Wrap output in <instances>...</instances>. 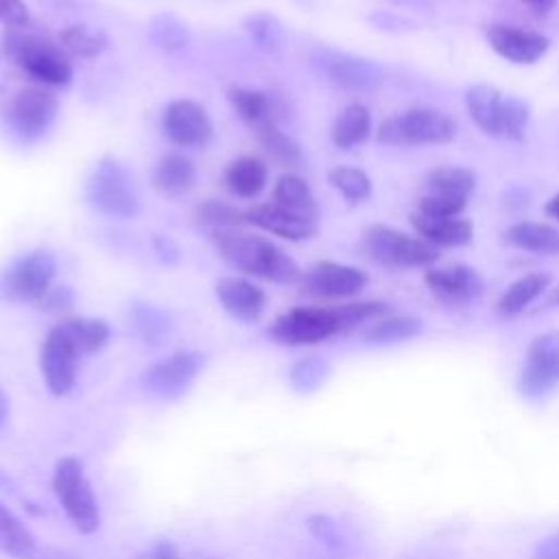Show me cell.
Returning <instances> with one entry per match:
<instances>
[{
    "mask_svg": "<svg viewBox=\"0 0 559 559\" xmlns=\"http://www.w3.org/2000/svg\"><path fill=\"white\" fill-rule=\"evenodd\" d=\"M218 253L238 271L264 277L277 284L299 282L304 271L275 242L264 236L245 234L240 229L212 234Z\"/></svg>",
    "mask_w": 559,
    "mask_h": 559,
    "instance_id": "obj_1",
    "label": "cell"
},
{
    "mask_svg": "<svg viewBox=\"0 0 559 559\" xmlns=\"http://www.w3.org/2000/svg\"><path fill=\"white\" fill-rule=\"evenodd\" d=\"M85 199L92 210L109 218H133L142 210L133 173L111 155L96 162L85 186Z\"/></svg>",
    "mask_w": 559,
    "mask_h": 559,
    "instance_id": "obj_2",
    "label": "cell"
},
{
    "mask_svg": "<svg viewBox=\"0 0 559 559\" xmlns=\"http://www.w3.org/2000/svg\"><path fill=\"white\" fill-rule=\"evenodd\" d=\"M2 48L26 74L41 81L44 85L66 87L72 83V63L63 48L50 39L28 33L24 26L7 28L2 35Z\"/></svg>",
    "mask_w": 559,
    "mask_h": 559,
    "instance_id": "obj_3",
    "label": "cell"
},
{
    "mask_svg": "<svg viewBox=\"0 0 559 559\" xmlns=\"http://www.w3.org/2000/svg\"><path fill=\"white\" fill-rule=\"evenodd\" d=\"M52 491L79 533H94L100 526V509L83 463L76 456H63L55 465Z\"/></svg>",
    "mask_w": 559,
    "mask_h": 559,
    "instance_id": "obj_4",
    "label": "cell"
},
{
    "mask_svg": "<svg viewBox=\"0 0 559 559\" xmlns=\"http://www.w3.org/2000/svg\"><path fill=\"white\" fill-rule=\"evenodd\" d=\"M360 249L369 260L389 269H419L439 260L435 245L386 225L367 227L360 240Z\"/></svg>",
    "mask_w": 559,
    "mask_h": 559,
    "instance_id": "obj_5",
    "label": "cell"
},
{
    "mask_svg": "<svg viewBox=\"0 0 559 559\" xmlns=\"http://www.w3.org/2000/svg\"><path fill=\"white\" fill-rule=\"evenodd\" d=\"M55 275L57 258L46 249H33L0 273V297L9 304H39L52 288Z\"/></svg>",
    "mask_w": 559,
    "mask_h": 559,
    "instance_id": "obj_6",
    "label": "cell"
},
{
    "mask_svg": "<svg viewBox=\"0 0 559 559\" xmlns=\"http://www.w3.org/2000/svg\"><path fill=\"white\" fill-rule=\"evenodd\" d=\"M345 321L341 308L321 306H299L280 314L269 334L282 345H314L328 341L336 334H345Z\"/></svg>",
    "mask_w": 559,
    "mask_h": 559,
    "instance_id": "obj_7",
    "label": "cell"
},
{
    "mask_svg": "<svg viewBox=\"0 0 559 559\" xmlns=\"http://www.w3.org/2000/svg\"><path fill=\"white\" fill-rule=\"evenodd\" d=\"M454 120L430 107H415L384 120L378 129V140L384 144H445L454 140Z\"/></svg>",
    "mask_w": 559,
    "mask_h": 559,
    "instance_id": "obj_8",
    "label": "cell"
},
{
    "mask_svg": "<svg viewBox=\"0 0 559 559\" xmlns=\"http://www.w3.org/2000/svg\"><path fill=\"white\" fill-rule=\"evenodd\" d=\"M559 386V330H550L531 341L518 378V389L526 400H544Z\"/></svg>",
    "mask_w": 559,
    "mask_h": 559,
    "instance_id": "obj_9",
    "label": "cell"
},
{
    "mask_svg": "<svg viewBox=\"0 0 559 559\" xmlns=\"http://www.w3.org/2000/svg\"><path fill=\"white\" fill-rule=\"evenodd\" d=\"M59 114V100L52 92L44 87H22L15 92L7 107V124L11 131L24 140H39L55 122Z\"/></svg>",
    "mask_w": 559,
    "mask_h": 559,
    "instance_id": "obj_10",
    "label": "cell"
},
{
    "mask_svg": "<svg viewBox=\"0 0 559 559\" xmlns=\"http://www.w3.org/2000/svg\"><path fill=\"white\" fill-rule=\"evenodd\" d=\"M203 362L205 356L201 352H175L164 360L153 362L142 373V386L148 395L157 400H179L190 389L194 378L201 373Z\"/></svg>",
    "mask_w": 559,
    "mask_h": 559,
    "instance_id": "obj_11",
    "label": "cell"
},
{
    "mask_svg": "<svg viewBox=\"0 0 559 559\" xmlns=\"http://www.w3.org/2000/svg\"><path fill=\"white\" fill-rule=\"evenodd\" d=\"M79 356L81 352L76 349L72 338L66 334L61 323L46 334L39 349V369L52 395L61 397L72 391L76 380V369H79Z\"/></svg>",
    "mask_w": 559,
    "mask_h": 559,
    "instance_id": "obj_12",
    "label": "cell"
},
{
    "mask_svg": "<svg viewBox=\"0 0 559 559\" xmlns=\"http://www.w3.org/2000/svg\"><path fill=\"white\" fill-rule=\"evenodd\" d=\"M162 129L175 146H205L214 135V124L203 105L192 98H177L168 103L162 116Z\"/></svg>",
    "mask_w": 559,
    "mask_h": 559,
    "instance_id": "obj_13",
    "label": "cell"
},
{
    "mask_svg": "<svg viewBox=\"0 0 559 559\" xmlns=\"http://www.w3.org/2000/svg\"><path fill=\"white\" fill-rule=\"evenodd\" d=\"M301 290L317 299H345L358 295L367 284V273L338 264L332 260L314 262L308 271L301 275Z\"/></svg>",
    "mask_w": 559,
    "mask_h": 559,
    "instance_id": "obj_14",
    "label": "cell"
},
{
    "mask_svg": "<svg viewBox=\"0 0 559 559\" xmlns=\"http://www.w3.org/2000/svg\"><path fill=\"white\" fill-rule=\"evenodd\" d=\"M312 63L334 85L345 87V90H371L382 81V74L376 63L354 57V55H347V52L319 48L312 55Z\"/></svg>",
    "mask_w": 559,
    "mask_h": 559,
    "instance_id": "obj_15",
    "label": "cell"
},
{
    "mask_svg": "<svg viewBox=\"0 0 559 559\" xmlns=\"http://www.w3.org/2000/svg\"><path fill=\"white\" fill-rule=\"evenodd\" d=\"M487 39L502 59L518 66H531L539 61L550 48V39L546 35L509 24H491Z\"/></svg>",
    "mask_w": 559,
    "mask_h": 559,
    "instance_id": "obj_16",
    "label": "cell"
},
{
    "mask_svg": "<svg viewBox=\"0 0 559 559\" xmlns=\"http://www.w3.org/2000/svg\"><path fill=\"white\" fill-rule=\"evenodd\" d=\"M430 293L448 306H465L483 293L480 275L465 264H454L445 269H428L424 275Z\"/></svg>",
    "mask_w": 559,
    "mask_h": 559,
    "instance_id": "obj_17",
    "label": "cell"
},
{
    "mask_svg": "<svg viewBox=\"0 0 559 559\" xmlns=\"http://www.w3.org/2000/svg\"><path fill=\"white\" fill-rule=\"evenodd\" d=\"M247 223L286 240H306L317 234L314 218L293 214L277 207L275 203H258L247 210Z\"/></svg>",
    "mask_w": 559,
    "mask_h": 559,
    "instance_id": "obj_18",
    "label": "cell"
},
{
    "mask_svg": "<svg viewBox=\"0 0 559 559\" xmlns=\"http://www.w3.org/2000/svg\"><path fill=\"white\" fill-rule=\"evenodd\" d=\"M216 297L221 306L240 321H255L262 317L266 306V295L253 282L236 275L221 277L216 282Z\"/></svg>",
    "mask_w": 559,
    "mask_h": 559,
    "instance_id": "obj_19",
    "label": "cell"
},
{
    "mask_svg": "<svg viewBox=\"0 0 559 559\" xmlns=\"http://www.w3.org/2000/svg\"><path fill=\"white\" fill-rule=\"evenodd\" d=\"M411 225L435 247H465L474 238V225L459 216H432L417 210L411 214Z\"/></svg>",
    "mask_w": 559,
    "mask_h": 559,
    "instance_id": "obj_20",
    "label": "cell"
},
{
    "mask_svg": "<svg viewBox=\"0 0 559 559\" xmlns=\"http://www.w3.org/2000/svg\"><path fill=\"white\" fill-rule=\"evenodd\" d=\"M194 183H197V168L186 155L166 153L155 164L153 186L162 197L181 199L194 188Z\"/></svg>",
    "mask_w": 559,
    "mask_h": 559,
    "instance_id": "obj_21",
    "label": "cell"
},
{
    "mask_svg": "<svg viewBox=\"0 0 559 559\" xmlns=\"http://www.w3.org/2000/svg\"><path fill=\"white\" fill-rule=\"evenodd\" d=\"M504 98L507 96H502L493 85H487V83H480L467 90V96H465L467 111L476 122V127L487 135L500 138Z\"/></svg>",
    "mask_w": 559,
    "mask_h": 559,
    "instance_id": "obj_22",
    "label": "cell"
},
{
    "mask_svg": "<svg viewBox=\"0 0 559 559\" xmlns=\"http://www.w3.org/2000/svg\"><path fill=\"white\" fill-rule=\"evenodd\" d=\"M474 186H476V175L463 166H437L428 170L424 177L426 197L450 199L461 203H467V197L472 194Z\"/></svg>",
    "mask_w": 559,
    "mask_h": 559,
    "instance_id": "obj_23",
    "label": "cell"
},
{
    "mask_svg": "<svg viewBox=\"0 0 559 559\" xmlns=\"http://www.w3.org/2000/svg\"><path fill=\"white\" fill-rule=\"evenodd\" d=\"M269 179V168L262 159L253 155H240L231 159L225 168V186L231 194L240 199L258 197Z\"/></svg>",
    "mask_w": 559,
    "mask_h": 559,
    "instance_id": "obj_24",
    "label": "cell"
},
{
    "mask_svg": "<svg viewBox=\"0 0 559 559\" xmlns=\"http://www.w3.org/2000/svg\"><path fill=\"white\" fill-rule=\"evenodd\" d=\"M550 284L548 273H526L515 280L498 299L496 312L502 319H518Z\"/></svg>",
    "mask_w": 559,
    "mask_h": 559,
    "instance_id": "obj_25",
    "label": "cell"
},
{
    "mask_svg": "<svg viewBox=\"0 0 559 559\" xmlns=\"http://www.w3.org/2000/svg\"><path fill=\"white\" fill-rule=\"evenodd\" d=\"M504 240L511 247L531 251V253H544V255H559V227L546 225V223H515L504 231Z\"/></svg>",
    "mask_w": 559,
    "mask_h": 559,
    "instance_id": "obj_26",
    "label": "cell"
},
{
    "mask_svg": "<svg viewBox=\"0 0 559 559\" xmlns=\"http://www.w3.org/2000/svg\"><path fill=\"white\" fill-rule=\"evenodd\" d=\"M369 133H371V114L360 103L347 105L336 116V120L332 122V129H330L332 142L343 151H349V148L367 142Z\"/></svg>",
    "mask_w": 559,
    "mask_h": 559,
    "instance_id": "obj_27",
    "label": "cell"
},
{
    "mask_svg": "<svg viewBox=\"0 0 559 559\" xmlns=\"http://www.w3.org/2000/svg\"><path fill=\"white\" fill-rule=\"evenodd\" d=\"M0 552L13 559H35L37 539L26 524L0 500Z\"/></svg>",
    "mask_w": 559,
    "mask_h": 559,
    "instance_id": "obj_28",
    "label": "cell"
},
{
    "mask_svg": "<svg viewBox=\"0 0 559 559\" xmlns=\"http://www.w3.org/2000/svg\"><path fill=\"white\" fill-rule=\"evenodd\" d=\"M273 203L282 210H288L293 214L306 216V218H317V201L310 192V186L306 179H301L295 173L282 175L273 183Z\"/></svg>",
    "mask_w": 559,
    "mask_h": 559,
    "instance_id": "obj_29",
    "label": "cell"
},
{
    "mask_svg": "<svg viewBox=\"0 0 559 559\" xmlns=\"http://www.w3.org/2000/svg\"><path fill=\"white\" fill-rule=\"evenodd\" d=\"M129 319L135 334L148 345H159L173 330V317L164 308L148 301H133L129 308Z\"/></svg>",
    "mask_w": 559,
    "mask_h": 559,
    "instance_id": "obj_30",
    "label": "cell"
},
{
    "mask_svg": "<svg viewBox=\"0 0 559 559\" xmlns=\"http://www.w3.org/2000/svg\"><path fill=\"white\" fill-rule=\"evenodd\" d=\"M258 131V140L262 144V148L284 168H301L304 164V153L301 146L288 135L284 133L275 120H266L260 127H255Z\"/></svg>",
    "mask_w": 559,
    "mask_h": 559,
    "instance_id": "obj_31",
    "label": "cell"
},
{
    "mask_svg": "<svg viewBox=\"0 0 559 559\" xmlns=\"http://www.w3.org/2000/svg\"><path fill=\"white\" fill-rule=\"evenodd\" d=\"M61 328L72 338L81 356L100 352L111 338L109 325L103 319H94V317H72L61 321Z\"/></svg>",
    "mask_w": 559,
    "mask_h": 559,
    "instance_id": "obj_32",
    "label": "cell"
},
{
    "mask_svg": "<svg viewBox=\"0 0 559 559\" xmlns=\"http://www.w3.org/2000/svg\"><path fill=\"white\" fill-rule=\"evenodd\" d=\"M424 330L421 321L417 317H384L378 319L373 325H369L362 334V338L371 345H391V343H404L415 336H419Z\"/></svg>",
    "mask_w": 559,
    "mask_h": 559,
    "instance_id": "obj_33",
    "label": "cell"
},
{
    "mask_svg": "<svg viewBox=\"0 0 559 559\" xmlns=\"http://www.w3.org/2000/svg\"><path fill=\"white\" fill-rule=\"evenodd\" d=\"M194 218H197V223L207 227L210 234L240 229L242 225H247V212H242L240 207H236L227 201H218V199L201 201L194 207Z\"/></svg>",
    "mask_w": 559,
    "mask_h": 559,
    "instance_id": "obj_34",
    "label": "cell"
},
{
    "mask_svg": "<svg viewBox=\"0 0 559 559\" xmlns=\"http://www.w3.org/2000/svg\"><path fill=\"white\" fill-rule=\"evenodd\" d=\"M231 107L236 109V114L253 124V127H260L262 122L266 120H275L273 118V100L266 92L262 90H251V87H234L229 90L227 94Z\"/></svg>",
    "mask_w": 559,
    "mask_h": 559,
    "instance_id": "obj_35",
    "label": "cell"
},
{
    "mask_svg": "<svg viewBox=\"0 0 559 559\" xmlns=\"http://www.w3.org/2000/svg\"><path fill=\"white\" fill-rule=\"evenodd\" d=\"M148 37L159 50L173 55L188 46L190 33L179 17H175L170 13H159L148 24Z\"/></svg>",
    "mask_w": 559,
    "mask_h": 559,
    "instance_id": "obj_36",
    "label": "cell"
},
{
    "mask_svg": "<svg viewBox=\"0 0 559 559\" xmlns=\"http://www.w3.org/2000/svg\"><path fill=\"white\" fill-rule=\"evenodd\" d=\"M328 179L347 203H362L373 192L369 175L354 166H334L328 173Z\"/></svg>",
    "mask_w": 559,
    "mask_h": 559,
    "instance_id": "obj_37",
    "label": "cell"
},
{
    "mask_svg": "<svg viewBox=\"0 0 559 559\" xmlns=\"http://www.w3.org/2000/svg\"><path fill=\"white\" fill-rule=\"evenodd\" d=\"M245 28L253 41V46L266 55H275L282 48L284 33L282 24L271 13H253L245 20Z\"/></svg>",
    "mask_w": 559,
    "mask_h": 559,
    "instance_id": "obj_38",
    "label": "cell"
},
{
    "mask_svg": "<svg viewBox=\"0 0 559 559\" xmlns=\"http://www.w3.org/2000/svg\"><path fill=\"white\" fill-rule=\"evenodd\" d=\"M61 48L76 55V57H96L107 48V37L100 31H92L83 24H74L61 31L59 35Z\"/></svg>",
    "mask_w": 559,
    "mask_h": 559,
    "instance_id": "obj_39",
    "label": "cell"
},
{
    "mask_svg": "<svg viewBox=\"0 0 559 559\" xmlns=\"http://www.w3.org/2000/svg\"><path fill=\"white\" fill-rule=\"evenodd\" d=\"M330 373V365L328 360H323L321 356H306V358H299L290 371H288V380H290V386L299 393H310L314 389H319L325 378Z\"/></svg>",
    "mask_w": 559,
    "mask_h": 559,
    "instance_id": "obj_40",
    "label": "cell"
},
{
    "mask_svg": "<svg viewBox=\"0 0 559 559\" xmlns=\"http://www.w3.org/2000/svg\"><path fill=\"white\" fill-rule=\"evenodd\" d=\"M528 107L515 98V96H507L504 98V114H502V129H500V138L513 140V142H522L526 135V127H528Z\"/></svg>",
    "mask_w": 559,
    "mask_h": 559,
    "instance_id": "obj_41",
    "label": "cell"
},
{
    "mask_svg": "<svg viewBox=\"0 0 559 559\" xmlns=\"http://www.w3.org/2000/svg\"><path fill=\"white\" fill-rule=\"evenodd\" d=\"M308 528L328 548L338 550L343 546V535H341V531H338L334 520H330L325 515H310L308 518Z\"/></svg>",
    "mask_w": 559,
    "mask_h": 559,
    "instance_id": "obj_42",
    "label": "cell"
},
{
    "mask_svg": "<svg viewBox=\"0 0 559 559\" xmlns=\"http://www.w3.org/2000/svg\"><path fill=\"white\" fill-rule=\"evenodd\" d=\"M74 306V290L66 284H57L52 286L41 299H39V308L52 314H63Z\"/></svg>",
    "mask_w": 559,
    "mask_h": 559,
    "instance_id": "obj_43",
    "label": "cell"
},
{
    "mask_svg": "<svg viewBox=\"0 0 559 559\" xmlns=\"http://www.w3.org/2000/svg\"><path fill=\"white\" fill-rule=\"evenodd\" d=\"M0 24L7 28H22L28 24V9L22 0H0Z\"/></svg>",
    "mask_w": 559,
    "mask_h": 559,
    "instance_id": "obj_44",
    "label": "cell"
},
{
    "mask_svg": "<svg viewBox=\"0 0 559 559\" xmlns=\"http://www.w3.org/2000/svg\"><path fill=\"white\" fill-rule=\"evenodd\" d=\"M138 559H181V557L173 542H157L146 552H142Z\"/></svg>",
    "mask_w": 559,
    "mask_h": 559,
    "instance_id": "obj_45",
    "label": "cell"
},
{
    "mask_svg": "<svg viewBox=\"0 0 559 559\" xmlns=\"http://www.w3.org/2000/svg\"><path fill=\"white\" fill-rule=\"evenodd\" d=\"M533 559H559V531L537 544Z\"/></svg>",
    "mask_w": 559,
    "mask_h": 559,
    "instance_id": "obj_46",
    "label": "cell"
},
{
    "mask_svg": "<svg viewBox=\"0 0 559 559\" xmlns=\"http://www.w3.org/2000/svg\"><path fill=\"white\" fill-rule=\"evenodd\" d=\"M155 249H157L159 258L166 260V262H177L179 260V249L168 238H155Z\"/></svg>",
    "mask_w": 559,
    "mask_h": 559,
    "instance_id": "obj_47",
    "label": "cell"
},
{
    "mask_svg": "<svg viewBox=\"0 0 559 559\" xmlns=\"http://www.w3.org/2000/svg\"><path fill=\"white\" fill-rule=\"evenodd\" d=\"M526 7H531L537 13H548L557 0H522Z\"/></svg>",
    "mask_w": 559,
    "mask_h": 559,
    "instance_id": "obj_48",
    "label": "cell"
},
{
    "mask_svg": "<svg viewBox=\"0 0 559 559\" xmlns=\"http://www.w3.org/2000/svg\"><path fill=\"white\" fill-rule=\"evenodd\" d=\"M7 419H9V397H7L4 389L0 386V428H4Z\"/></svg>",
    "mask_w": 559,
    "mask_h": 559,
    "instance_id": "obj_49",
    "label": "cell"
},
{
    "mask_svg": "<svg viewBox=\"0 0 559 559\" xmlns=\"http://www.w3.org/2000/svg\"><path fill=\"white\" fill-rule=\"evenodd\" d=\"M546 214L548 216H552V218H557L559 221V194H555V197H550L548 201H546Z\"/></svg>",
    "mask_w": 559,
    "mask_h": 559,
    "instance_id": "obj_50",
    "label": "cell"
},
{
    "mask_svg": "<svg viewBox=\"0 0 559 559\" xmlns=\"http://www.w3.org/2000/svg\"><path fill=\"white\" fill-rule=\"evenodd\" d=\"M552 306H559V286L544 301V308H552Z\"/></svg>",
    "mask_w": 559,
    "mask_h": 559,
    "instance_id": "obj_51",
    "label": "cell"
}]
</instances>
